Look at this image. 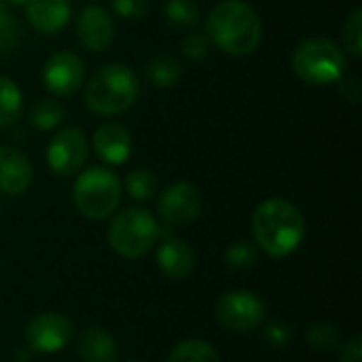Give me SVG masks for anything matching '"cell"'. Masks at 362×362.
I'll list each match as a JSON object with an SVG mask.
<instances>
[{"mask_svg": "<svg viewBox=\"0 0 362 362\" xmlns=\"http://www.w3.org/2000/svg\"><path fill=\"white\" fill-rule=\"evenodd\" d=\"M252 233L263 252L282 259L301 246L305 238V221L295 204L272 197L257 206L252 214Z\"/></svg>", "mask_w": 362, "mask_h": 362, "instance_id": "1", "label": "cell"}, {"mask_svg": "<svg viewBox=\"0 0 362 362\" xmlns=\"http://www.w3.org/2000/svg\"><path fill=\"white\" fill-rule=\"evenodd\" d=\"M208 40L229 55H250L263 36L261 17L244 0L218 2L206 21Z\"/></svg>", "mask_w": 362, "mask_h": 362, "instance_id": "2", "label": "cell"}, {"mask_svg": "<svg viewBox=\"0 0 362 362\" xmlns=\"http://www.w3.org/2000/svg\"><path fill=\"white\" fill-rule=\"evenodd\" d=\"M140 95V81L125 64L102 66L85 89V104L102 117H112L129 110Z\"/></svg>", "mask_w": 362, "mask_h": 362, "instance_id": "3", "label": "cell"}, {"mask_svg": "<svg viewBox=\"0 0 362 362\" xmlns=\"http://www.w3.org/2000/svg\"><path fill=\"white\" fill-rule=\"evenodd\" d=\"M348 57L344 49L329 38H310L295 49L293 70L308 85L325 87L344 78Z\"/></svg>", "mask_w": 362, "mask_h": 362, "instance_id": "4", "label": "cell"}, {"mask_svg": "<svg viewBox=\"0 0 362 362\" xmlns=\"http://www.w3.org/2000/svg\"><path fill=\"white\" fill-rule=\"evenodd\" d=\"M72 197L83 216L91 221L108 218L121 202V180L112 170L93 165L76 178Z\"/></svg>", "mask_w": 362, "mask_h": 362, "instance_id": "5", "label": "cell"}, {"mask_svg": "<svg viewBox=\"0 0 362 362\" xmlns=\"http://www.w3.org/2000/svg\"><path fill=\"white\" fill-rule=\"evenodd\" d=\"M161 229L155 216L144 208L121 210L108 227V244L123 259L146 255L159 240Z\"/></svg>", "mask_w": 362, "mask_h": 362, "instance_id": "6", "label": "cell"}, {"mask_svg": "<svg viewBox=\"0 0 362 362\" xmlns=\"http://www.w3.org/2000/svg\"><path fill=\"white\" fill-rule=\"evenodd\" d=\"M216 316L223 327L246 333L257 329L265 318L263 301L250 291H231L225 293L216 303Z\"/></svg>", "mask_w": 362, "mask_h": 362, "instance_id": "7", "label": "cell"}, {"mask_svg": "<svg viewBox=\"0 0 362 362\" xmlns=\"http://www.w3.org/2000/svg\"><path fill=\"white\" fill-rule=\"evenodd\" d=\"M87 153H89L87 136L76 127H66L51 138L47 148V163L55 174L72 176L85 165Z\"/></svg>", "mask_w": 362, "mask_h": 362, "instance_id": "8", "label": "cell"}, {"mask_svg": "<svg viewBox=\"0 0 362 362\" xmlns=\"http://www.w3.org/2000/svg\"><path fill=\"white\" fill-rule=\"evenodd\" d=\"M72 339V322L57 312H42L25 327V341L30 350L53 354L64 350Z\"/></svg>", "mask_w": 362, "mask_h": 362, "instance_id": "9", "label": "cell"}, {"mask_svg": "<svg viewBox=\"0 0 362 362\" xmlns=\"http://www.w3.org/2000/svg\"><path fill=\"white\" fill-rule=\"evenodd\" d=\"M157 210L170 227H187L199 216L202 195L191 182H174L161 193Z\"/></svg>", "mask_w": 362, "mask_h": 362, "instance_id": "10", "label": "cell"}, {"mask_svg": "<svg viewBox=\"0 0 362 362\" xmlns=\"http://www.w3.org/2000/svg\"><path fill=\"white\" fill-rule=\"evenodd\" d=\"M42 81L51 93L62 98L72 95L85 83V66L76 53L57 51L47 59L42 68Z\"/></svg>", "mask_w": 362, "mask_h": 362, "instance_id": "11", "label": "cell"}, {"mask_svg": "<svg viewBox=\"0 0 362 362\" xmlns=\"http://www.w3.org/2000/svg\"><path fill=\"white\" fill-rule=\"evenodd\" d=\"M76 34L85 49L102 51L115 38V21L102 6H87L76 19Z\"/></svg>", "mask_w": 362, "mask_h": 362, "instance_id": "12", "label": "cell"}, {"mask_svg": "<svg viewBox=\"0 0 362 362\" xmlns=\"http://www.w3.org/2000/svg\"><path fill=\"white\" fill-rule=\"evenodd\" d=\"M30 159L13 146H0V191L6 195H19L30 187Z\"/></svg>", "mask_w": 362, "mask_h": 362, "instance_id": "13", "label": "cell"}, {"mask_svg": "<svg viewBox=\"0 0 362 362\" xmlns=\"http://www.w3.org/2000/svg\"><path fill=\"white\" fill-rule=\"evenodd\" d=\"M93 151L100 159L112 165H121L129 159L132 136L119 123H104L93 134Z\"/></svg>", "mask_w": 362, "mask_h": 362, "instance_id": "14", "label": "cell"}, {"mask_svg": "<svg viewBox=\"0 0 362 362\" xmlns=\"http://www.w3.org/2000/svg\"><path fill=\"white\" fill-rule=\"evenodd\" d=\"M25 15L34 30L42 34H55L68 25L72 6L68 0H28Z\"/></svg>", "mask_w": 362, "mask_h": 362, "instance_id": "15", "label": "cell"}, {"mask_svg": "<svg viewBox=\"0 0 362 362\" xmlns=\"http://www.w3.org/2000/svg\"><path fill=\"white\" fill-rule=\"evenodd\" d=\"M157 263L161 267V272L174 280H182L187 278L193 267H195V255L191 250V246L180 240V238H163V242L159 244L157 250Z\"/></svg>", "mask_w": 362, "mask_h": 362, "instance_id": "16", "label": "cell"}, {"mask_svg": "<svg viewBox=\"0 0 362 362\" xmlns=\"http://www.w3.org/2000/svg\"><path fill=\"white\" fill-rule=\"evenodd\" d=\"M78 356L83 362H115L117 361V344L115 339L98 327H91L81 333L76 344Z\"/></svg>", "mask_w": 362, "mask_h": 362, "instance_id": "17", "label": "cell"}, {"mask_svg": "<svg viewBox=\"0 0 362 362\" xmlns=\"http://www.w3.org/2000/svg\"><path fill=\"white\" fill-rule=\"evenodd\" d=\"M144 74H146V81L151 85L168 89V87H172V85H176L180 81L182 66H180V62L174 55L159 53V55L148 59V64L144 68Z\"/></svg>", "mask_w": 362, "mask_h": 362, "instance_id": "18", "label": "cell"}, {"mask_svg": "<svg viewBox=\"0 0 362 362\" xmlns=\"http://www.w3.org/2000/svg\"><path fill=\"white\" fill-rule=\"evenodd\" d=\"M23 108V95L17 83L8 76H0V129L13 125Z\"/></svg>", "mask_w": 362, "mask_h": 362, "instance_id": "19", "label": "cell"}, {"mask_svg": "<svg viewBox=\"0 0 362 362\" xmlns=\"http://www.w3.org/2000/svg\"><path fill=\"white\" fill-rule=\"evenodd\" d=\"M168 362H221V356L208 341L187 339L170 352Z\"/></svg>", "mask_w": 362, "mask_h": 362, "instance_id": "20", "label": "cell"}, {"mask_svg": "<svg viewBox=\"0 0 362 362\" xmlns=\"http://www.w3.org/2000/svg\"><path fill=\"white\" fill-rule=\"evenodd\" d=\"M30 121L36 129L40 132H51L55 129L62 121H64V108L51 100V98H42L38 100L32 110H30Z\"/></svg>", "mask_w": 362, "mask_h": 362, "instance_id": "21", "label": "cell"}, {"mask_svg": "<svg viewBox=\"0 0 362 362\" xmlns=\"http://www.w3.org/2000/svg\"><path fill=\"white\" fill-rule=\"evenodd\" d=\"M165 19L170 25L189 30L199 23V8L195 0H168L165 2Z\"/></svg>", "mask_w": 362, "mask_h": 362, "instance_id": "22", "label": "cell"}, {"mask_svg": "<svg viewBox=\"0 0 362 362\" xmlns=\"http://www.w3.org/2000/svg\"><path fill=\"white\" fill-rule=\"evenodd\" d=\"M125 189L127 193L138 199V202H148L157 189H159V180L151 170H132L125 176Z\"/></svg>", "mask_w": 362, "mask_h": 362, "instance_id": "23", "label": "cell"}, {"mask_svg": "<svg viewBox=\"0 0 362 362\" xmlns=\"http://www.w3.org/2000/svg\"><path fill=\"white\" fill-rule=\"evenodd\" d=\"M344 40H346V49L354 55H362V11L354 8L350 13V17L344 23Z\"/></svg>", "mask_w": 362, "mask_h": 362, "instance_id": "24", "label": "cell"}, {"mask_svg": "<svg viewBox=\"0 0 362 362\" xmlns=\"http://www.w3.org/2000/svg\"><path fill=\"white\" fill-rule=\"evenodd\" d=\"M305 337H308V341L316 350H322V352L333 350V348L339 346V331L333 325H329V322H322V325L312 327Z\"/></svg>", "mask_w": 362, "mask_h": 362, "instance_id": "25", "label": "cell"}, {"mask_svg": "<svg viewBox=\"0 0 362 362\" xmlns=\"http://www.w3.org/2000/svg\"><path fill=\"white\" fill-rule=\"evenodd\" d=\"M17 42H19V23L6 8H0V53L13 51Z\"/></svg>", "mask_w": 362, "mask_h": 362, "instance_id": "26", "label": "cell"}, {"mask_svg": "<svg viewBox=\"0 0 362 362\" xmlns=\"http://www.w3.org/2000/svg\"><path fill=\"white\" fill-rule=\"evenodd\" d=\"M225 259H227V263H229L231 267H235V269H248V267H252L255 261H257V250H255V246L248 244V242H238V244H233V246L227 250Z\"/></svg>", "mask_w": 362, "mask_h": 362, "instance_id": "27", "label": "cell"}, {"mask_svg": "<svg viewBox=\"0 0 362 362\" xmlns=\"http://www.w3.org/2000/svg\"><path fill=\"white\" fill-rule=\"evenodd\" d=\"M112 8L123 19H142L148 11V0H112Z\"/></svg>", "mask_w": 362, "mask_h": 362, "instance_id": "28", "label": "cell"}, {"mask_svg": "<svg viewBox=\"0 0 362 362\" xmlns=\"http://www.w3.org/2000/svg\"><path fill=\"white\" fill-rule=\"evenodd\" d=\"M208 47H210L208 36H204V34H189L182 40V55L187 59H204L208 55Z\"/></svg>", "mask_w": 362, "mask_h": 362, "instance_id": "29", "label": "cell"}, {"mask_svg": "<svg viewBox=\"0 0 362 362\" xmlns=\"http://www.w3.org/2000/svg\"><path fill=\"white\" fill-rule=\"evenodd\" d=\"M339 362H362L361 335L352 337L350 341H346V346H341V350H339Z\"/></svg>", "mask_w": 362, "mask_h": 362, "instance_id": "30", "label": "cell"}, {"mask_svg": "<svg viewBox=\"0 0 362 362\" xmlns=\"http://www.w3.org/2000/svg\"><path fill=\"white\" fill-rule=\"evenodd\" d=\"M8 2H13V4H23V2H28V0H8Z\"/></svg>", "mask_w": 362, "mask_h": 362, "instance_id": "31", "label": "cell"}, {"mask_svg": "<svg viewBox=\"0 0 362 362\" xmlns=\"http://www.w3.org/2000/svg\"><path fill=\"white\" fill-rule=\"evenodd\" d=\"M0 8H4V0H0Z\"/></svg>", "mask_w": 362, "mask_h": 362, "instance_id": "32", "label": "cell"}, {"mask_svg": "<svg viewBox=\"0 0 362 362\" xmlns=\"http://www.w3.org/2000/svg\"><path fill=\"white\" fill-rule=\"evenodd\" d=\"M132 362H138V361H132Z\"/></svg>", "mask_w": 362, "mask_h": 362, "instance_id": "33", "label": "cell"}]
</instances>
